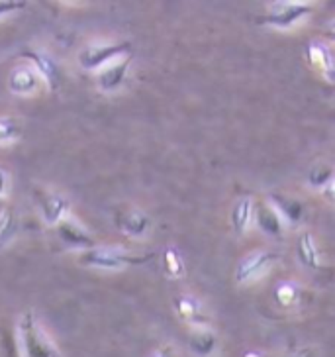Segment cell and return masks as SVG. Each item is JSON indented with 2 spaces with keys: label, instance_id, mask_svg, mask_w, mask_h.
<instances>
[{
  "label": "cell",
  "instance_id": "6da1fadb",
  "mask_svg": "<svg viewBox=\"0 0 335 357\" xmlns=\"http://www.w3.org/2000/svg\"><path fill=\"white\" fill-rule=\"evenodd\" d=\"M18 347L20 357H63L32 310L24 312L18 320Z\"/></svg>",
  "mask_w": 335,
  "mask_h": 357
},
{
  "label": "cell",
  "instance_id": "7a4b0ae2",
  "mask_svg": "<svg viewBox=\"0 0 335 357\" xmlns=\"http://www.w3.org/2000/svg\"><path fill=\"white\" fill-rule=\"evenodd\" d=\"M151 257H155V253H147V255H134V253L122 252L116 248H91L84 250L79 255V265L83 267H93V269H108V271H118L124 269L127 265H143L151 261Z\"/></svg>",
  "mask_w": 335,
  "mask_h": 357
},
{
  "label": "cell",
  "instance_id": "3957f363",
  "mask_svg": "<svg viewBox=\"0 0 335 357\" xmlns=\"http://www.w3.org/2000/svg\"><path fill=\"white\" fill-rule=\"evenodd\" d=\"M127 53H132V43L127 42L91 43V45H84L79 52L77 61L86 71H96V69H102L106 65L116 61L118 57H126Z\"/></svg>",
  "mask_w": 335,
  "mask_h": 357
},
{
  "label": "cell",
  "instance_id": "277c9868",
  "mask_svg": "<svg viewBox=\"0 0 335 357\" xmlns=\"http://www.w3.org/2000/svg\"><path fill=\"white\" fill-rule=\"evenodd\" d=\"M308 14H312L310 4H304V2H274V4H271L269 12L261 18H257V22L265 24V26H272V28L288 30V28H294L302 20H306Z\"/></svg>",
  "mask_w": 335,
  "mask_h": 357
},
{
  "label": "cell",
  "instance_id": "5b68a950",
  "mask_svg": "<svg viewBox=\"0 0 335 357\" xmlns=\"http://www.w3.org/2000/svg\"><path fill=\"white\" fill-rule=\"evenodd\" d=\"M279 261V253L272 250H255L247 253L235 269V283L249 284L269 273L274 263Z\"/></svg>",
  "mask_w": 335,
  "mask_h": 357
},
{
  "label": "cell",
  "instance_id": "8992f818",
  "mask_svg": "<svg viewBox=\"0 0 335 357\" xmlns=\"http://www.w3.org/2000/svg\"><path fill=\"white\" fill-rule=\"evenodd\" d=\"M22 57H26L28 61H32V67L42 77L43 84H47L52 91H57L63 84V69L61 65L53 59L49 53L42 52V50H22Z\"/></svg>",
  "mask_w": 335,
  "mask_h": 357
},
{
  "label": "cell",
  "instance_id": "52a82bcc",
  "mask_svg": "<svg viewBox=\"0 0 335 357\" xmlns=\"http://www.w3.org/2000/svg\"><path fill=\"white\" fill-rule=\"evenodd\" d=\"M173 306H175V312L177 316L185 322V324L192 328H208L210 326V316L204 310V305L200 303L198 298L190 296V294H178L173 298Z\"/></svg>",
  "mask_w": 335,
  "mask_h": 357
},
{
  "label": "cell",
  "instance_id": "ba28073f",
  "mask_svg": "<svg viewBox=\"0 0 335 357\" xmlns=\"http://www.w3.org/2000/svg\"><path fill=\"white\" fill-rule=\"evenodd\" d=\"M8 89L18 96H33L43 89V81L32 65H18L8 75Z\"/></svg>",
  "mask_w": 335,
  "mask_h": 357
},
{
  "label": "cell",
  "instance_id": "9c48e42d",
  "mask_svg": "<svg viewBox=\"0 0 335 357\" xmlns=\"http://www.w3.org/2000/svg\"><path fill=\"white\" fill-rule=\"evenodd\" d=\"M38 202H40V208H42L43 220L47 222L49 226H57L59 222L67 218V212L71 208V202L69 199L61 195V192H53V190H40L38 195Z\"/></svg>",
  "mask_w": 335,
  "mask_h": 357
},
{
  "label": "cell",
  "instance_id": "30bf717a",
  "mask_svg": "<svg viewBox=\"0 0 335 357\" xmlns=\"http://www.w3.org/2000/svg\"><path fill=\"white\" fill-rule=\"evenodd\" d=\"M57 236L59 240L67 245V248H75V250H91L95 248V238L84 230L81 224H77L71 218H65L57 226Z\"/></svg>",
  "mask_w": 335,
  "mask_h": 357
},
{
  "label": "cell",
  "instance_id": "8fae6325",
  "mask_svg": "<svg viewBox=\"0 0 335 357\" xmlns=\"http://www.w3.org/2000/svg\"><path fill=\"white\" fill-rule=\"evenodd\" d=\"M189 349L196 357H214L220 349V340L212 328H192L189 334Z\"/></svg>",
  "mask_w": 335,
  "mask_h": 357
},
{
  "label": "cell",
  "instance_id": "7c38bea8",
  "mask_svg": "<svg viewBox=\"0 0 335 357\" xmlns=\"http://www.w3.org/2000/svg\"><path fill=\"white\" fill-rule=\"evenodd\" d=\"M116 226L130 238H143L151 230V218L139 208H127L116 216Z\"/></svg>",
  "mask_w": 335,
  "mask_h": 357
},
{
  "label": "cell",
  "instance_id": "4fadbf2b",
  "mask_svg": "<svg viewBox=\"0 0 335 357\" xmlns=\"http://www.w3.org/2000/svg\"><path fill=\"white\" fill-rule=\"evenodd\" d=\"M130 65H132V57L130 55H126L124 59H120L116 63L106 65L104 69L100 71V75H98V79H96L98 89L104 91V93H116V91H120L124 81H126L127 67Z\"/></svg>",
  "mask_w": 335,
  "mask_h": 357
},
{
  "label": "cell",
  "instance_id": "5bb4252c",
  "mask_svg": "<svg viewBox=\"0 0 335 357\" xmlns=\"http://www.w3.org/2000/svg\"><path fill=\"white\" fill-rule=\"evenodd\" d=\"M308 59L314 69H318L320 73L324 75V79L327 83H334L335 79V63H334V53L329 50V45L320 40H314L308 45Z\"/></svg>",
  "mask_w": 335,
  "mask_h": 357
},
{
  "label": "cell",
  "instance_id": "9a60e30c",
  "mask_svg": "<svg viewBox=\"0 0 335 357\" xmlns=\"http://www.w3.org/2000/svg\"><path fill=\"white\" fill-rule=\"evenodd\" d=\"M253 218L257 222V226L261 228L267 236L279 238L284 231V222L279 216V212L272 208L271 202H257L253 204Z\"/></svg>",
  "mask_w": 335,
  "mask_h": 357
},
{
  "label": "cell",
  "instance_id": "2e32d148",
  "mask_svg": "<svg viewBox=\"0 0 335 357\" xmlns=\"http://www.w3.org/2000/svg\"><path fill=\"white\" fill-rule=\"evenodd\" d=\"M271 204L272 208L279 212V216L283 218V222H288V224H294V226L302 222L306 208H304V204L298 199L274 192V195H271Z\"/></svg>",
  "mask_w": 335,
  "mask_h": 357
},
{
  "label": "cell",
  "instance_id": "e0dca14e",
  "mask_svg": "<svg viewBox=\"0 0 335 357\" xmlns=\"http://www.w3.org/2000/svg\"><path fill=\"white\" fill-rule=\"evenodd\" d=\"M296 255H298V261L302 263L304 267H308V269H320L322 267V263H320V250H318V243H315L314 236L310 231L304 230L298 236Z\"/></svg>",
  "mask_w": 335,
  "mask_h": 357
},
{
  "label": "cell",
  "instance_id": "ac0fdd59",
  "mask_svg": "<svg viewBox=\"0 0 335 357\" xmlns=\"http://www.w3.org/2000/svg\"><path fill=\"white\" fill-rule=\"evenodd\" d=\"M253 204L255 202L251 197H243L231 208V228L237 236H243L249 230V224L253 222Z\"/></svg>",
  "mask_w": 335,
  "mask_h": 357
},
{
  "label": "cell",
  "instance_id": "d6986e66",
  "mask_svg": "<svg viewBox=\"0 0 335 357\" xmlns=\"http://www.w3.org/2000/svg\"><path fill=\"white\" fill-rule=\"evenodd\" d=\"M274 303L284 310H293L302 303V287L294 281L279 283L274 289Z\"/></svg>",
  "mask_w": 335,
  "mask_h": 357
},
{
  "label": "cell",
  "instance_id": "ffe728a7",
  "mask_svg": "<svg viewBox=\"0 0 335 357\" xmlns=\"http://www.w3.org/2000/svg\"><path fill=\"white\" fill-rule=\"evenodd\" d=\"M163 267H165V273L171 277V279H182L185 277V261H182V257H180V253L173 248V245H169L165 253H163Z\"/></svg>",
  "mask_w": 335,
  "mask_h": 357
},
{
  "label": "cell",
  "instance_id": "44dd1931",
  "mask_svg": "<svg viewBox=\"0 0 335 357\" xmlns=\"http://www.w3.org/2000/svg\"><path fill=\"white\" fill-rule=\"evenodd\" d=\"M16 234V218L10 208H2L0 211V245H6Z\"/></svg>",
  "mask_w": 335,
  "mask_h": 357
},
{
  "label": "cell",
  "instance_id": "7402d4cb",
  "mask_svg": "<svg viewBox=\"0 0 335 357\" xmlns=\"http://www.w3.org/2000/svg\"><path fill=\"white\" fill-rule=\"evenodd\" d=\"M22 136L20 124L10 116H0V146L10 144Z\"/></svg>",
  "mask_w": 335,
  "mask_h": 357
},
{
  "label": "cell",
  "instance_id": "603a6c76",
  "mask_svg": "<svg viewBox=\"0 0 335 357\" xmlns=\"http://www.w3.org/2000/svg\"><path fill=\"white\" fill-rule=\"evenodd\" d=\"M329 181H334V169L332 165H325V163H318L314 167L310 169L308 173V183L315 187V189H322L325 187Z\"/></svg>",
  "mask_w": 335,
  "mask_h": 357
},
{
  "label": "cell",
  "instance_id": "cb8c5ba5",
  "mask_svg": "<svg viewBox=\"0 0 335 357\" xmlns=\"http://www.w3.org/2000/svg\"><path fill=\"white\" fill-rule=\"evenodd\" d=\"M26 6V2H18V0H0V18L12 14V12L22 10Z\"/></svg>",
  "mask_w": 335,
  "mask_h": 357
},
{
  "label": "cell",
  "instance_id": "d4e9b609",
  "mask_svg": "<svg viewBox=\"0 0 335 357\" xmlns=\"http://www.w3.org/2000/svg\"><path fill=\"white\" fill-rule=\"evenodd\" d=\"M147 357H180V354L171 344H163V346L155 347Z\"/></svg>",
  "mask_w": 335,
  "mask_h": 357
},
{
  "label": "cell",
  "instance_id": "484cf974",
  "mask_svg": "<svg viewBox=\"0 0 335 357\" xmlns=\"http://www.w3.org/2000/svg\"><path fill=\"white\" fill-rule=\"evenodd\" d=\"M8 189H10V175L4 171V169H0V211L4 208V197L8 195Z\"/></svg>",
  "mask_w": 335,
  "mask_h": 357
},
{
  "label": "cell",
  "instance_id": "4316f807",
  "mask_svg": "<svg viewBox=\"0 0 335 357\" xmlns=\"http://www.w3.org/2000/svg\"><path fill=\"white\" fill-rule=\"evenodd\" d=\"M284 357H318L314 349H310V347H306V349H298V351H293L290 356H284Z\"/></svg>",
  "mask_w": 335,
  "mask_h": 357
},
{
  "label": "cell",
  "instance_id": "83f0119b",
  "mask_svg": "<svg viewBox=\"0 0 335 357\" xmlns=\"http://www.w3.org/2000/svg\"><path fill=\"white\" fill-rule=\"evenodd\" d=\"M322 190H324V197L327 200H329V202H334V181H329V183H327V185H325V187H322Z\"/></svg>",
  "mask_w": 335,
  "mask_h": 357
},
{
  "label": "cell",
  "instance_id": "f1b7e54d",
  "mask_svg": "<svg viewBox=\"0 0 335 357\" xmlns=\"http://www.w3.org/2000/svg\"><path fill=\"white\" fill-rule=\"evenodd\" d=\"M243 357H267L263 351H247Z\"/></svg>",
  "mask_w": 335,
  "mask_h": 357
}]
</instances>
